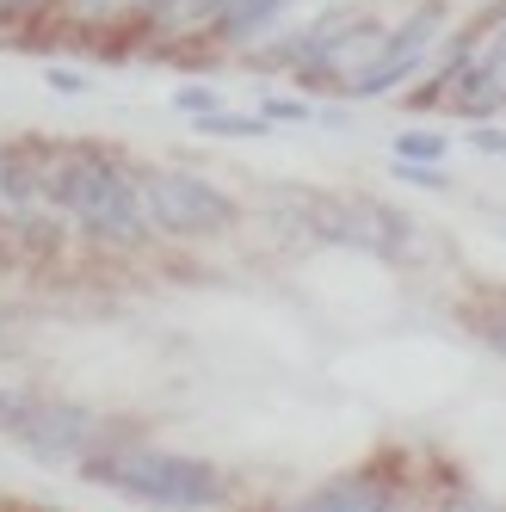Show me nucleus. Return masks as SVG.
<instances>
[{
    "mask_svg": "<svg viewBox=\"0 0 506 512\" xmlns=\"http://www.w3.org/2000/svg\"><path fill=\"white\" fill-rule=\"evenodd\" d=\"M25 414H31V395L13 389V383H0V432H19Z\"/></svg>",
    "mask_w": 506,
    "mask_h": 512,
    "instance_id": "16",
    "label": "nucleus"
},
{
    "mask_svg": "<svg viewBox=\"0 0 506 512\" xmlns=\"http://www.w3.org/2000/svg\"><path fill=\"white\" fill-rule=\"evenodd\" d=\"M463 327L476 334L488 352L506 358V290H482V297H469L463 303Z\"/></svg>",
    "mask_w": 506,
    "mask_h": 512,
    "instance_id": "9",
    "label": "nucleus"
},
{
    "mask_svg": "<svg viewBox=\"0 0 506 512\" xmlns=\"http://www.w3.org/2000/svg\"><path fill=\"white\" fill-rule=\"evenodd\" d=\"M469 142H476L482 155H506V130H488V124H476V130H469Z\"/></svg>",
    "mask_w": 506,
    "mask_h": 512,
    "instance_id": "19",
    "label": "nucleus"
},
{
    "mask_svg": "<svg viewBox=\"0 0 506 512\" xmlns=\"http://www.w3.org/2000/svg\"><path fill=\"white\" fill-rule=\"evenodd\" d=\"M44 81H50V87H56V93H68V99H81V93H87V87H93V81H87V75H75V68H50V75H44Z\"/></svg>",
    "mask_w": 506,
    "mask_h": 512,
    "instance_id": "18",
    "label": "nucleus"
},
{
    "mask_svg": "<svg viewBox=\"0 0 506 512\" xmlns=\"http://www.w3.org/2000/svg\"><path fill=\"white\" fill-rule=\"evenodd\" d=\"M216 7H223V0H161L149 19L167 25V31H186V25H198V19H216Z\"/></svg>",
    "mask_w": 506,
    "mask_h": 512,
    "instance_id": "13",
    "label": "nucleus"
},
{
    "mask_svg": "<svg viewBox=\"0 0 506 512\" xmlns=\"http://www.w3.org/2000/svg\"><path fill=\"white\" fill-rule=\"evenodd\" d=\"M439 512H500V506H494V500H482V494H451Z\"/></svg>",
    "mask_w": 506,
    "mask_h": 512,
    "instance_id": "20",
    "label": "nucleus"
},
{
    "mask_svg": "<svg viewBox=\"0 0 506 512\" xmlns=\"http://www.w3.org/2000/svg\"><path fill=\"white\" fill-rule=\"evenodd\" d=\"M278 7H284V0H223L210 25H216V38H229V44H235V38H247V31H260Z\"/></svg>",
    "mask_w": 506,
    "mask_h": 512,
    "instance_id": "11",
    "label": "nucleus"
},
{
    "mask_svg": "<svg viewBox=\"0 0 506 512\" xmlns=\"http://www.w3.org/2000/svg\"><path fill=\"white\" fill-rule=\"evenodd\" d=\"M81 469L93 482L118 488L142 506H161V512H216L229 500V475L204 463V457H179V451H87Z\"/></svg>",
    "mask_w": 506,
    "mask_h": 512,
    "instance_id": "2",
    "label": "nucleus"
},
{
    "mask_svg": "<svg viewBox=\"0 0 506 512\" xmlns=\"http://www.w3.org/2000/svg\"><path fill=\"white\" fill-rule=\"evenodd\" d=\"M260 118H266V124H303V118H309V99H278V93H272V99L260 105Z\"/></svg>",
    "mask_w": 506,
    "mask_h": 512,
    "instance_id": "17",
    "label": "nucleus"
},
{
    "mask_svg": "<svg viewBox=\"0 0 506 512\" xmlns=\"http://www.w3.org/2000/svg\"><path fill=\"white\" fill-rule=\"evenodd\" d=\"M93 432H99V420L87 408H68V401L31 395V414H25V426L13 438H19V445H31L38 457H87L93 451Z\"/></svg>",
    "mask_w": 506,
    "mask_h": 512,
    "instance_id": "6",
    "label": "nucleus"
},
{
    "mask_svg": "<svg viewBox=\"0 0 506 512\" xmlns=\"http://www.w3.org/2000/svg\"><path fill=\"white\" fill-rule=\"evenodd\" d=\"M38 179H44V198L81 223L87 235H105V241H142L149 235V216H142V192L130 186V173L99 155V149H62L50 161H38Z\"/></svg>",
    "mask_w": 506,
    "mask_h": 512,
    "instance_id": "1",
    "label": "nucleus"
},
{
    "mask_svg": "<svg viewBox=\"0 0 506 512\" xmlns=\"http://www.w3.org/2000/svg\"><path fill=\"white\" fill-rule=\"evenodd\" d=\"M0 7H25V0H0Z\"/></svg>",
    "mask_w": 506,
    "mask_h": 512,
    "instance_id": "21",
    "label": "nucleus"
},
{
    "mask_svg": "<svg viewBox=\"0 0 506 512\" xmlns=\"http://www.w3.org/2000/svg\"><path fill=\"white\" fill-rule=\"evenodd\" d=\"M192 130L198 136H229V142H266L272 136V124L260 112H229V105H216V112L192 118Z\"/></svg>",
    "mask_w": 506,
    "mask_h": 512,
    "instance_id": "10",
    "label": "nucleus"
},
{
    "mask_svg": "<svg viewBox=\"0 0 506 512\" xmlns=\"http://www.w3.org/2000/svg\"><path fill=\"white\" fill-rule=\"evenodd\" d=\"M142 216H149L155 235H173V241H198V235H223L235 223V198L216 192L210 179L186 173V167H155L142 173Z\"/></svg>",
    "mask_w": 506,
    "mask_h": 512,
    "instance_id": "3",
    "label": "nucleus"
},
{
    "mask_svg": "<svg viewBox=\"0 0 506 512\" xmlns=\"http://www.w3.org/2000/svg\"><path fill=\"white\" fill-rule=\"evenodd\" d=\"M445 25H451V13L439 7V0H432V7H420L414 19H402L389 38H377V50L365 56V68L346 81V99H383V93L402 87L408 75H420V62L439 50Z\"/></svg>",
    "mask_w": 506,
    "mask_h": 512,
    "instance_id": "4",
    "label": "nucleus"
},
{
    "mask_svg": "<svg viewBox=\"0 0 506 512\" xmlns=\"http://www.w3.org/2000/svg\"><path fill=\"white\" fill-rule=\"evenodd\" d=\"M451 136L445 130H402L395 136V161H445Z\"/></svg>",
    "mask_w": 506,
    "mask_h": 512,
    "instance_id": "12",
    "label": "nucleus"
},
{
    "mask_svg": "<svg viewBox=\"0 0 506 512\" xmlns=\"http://www.w3.org/2000/svg\"><path fill=\"white\" fill-rule=\"evenodd\" d=\"M309 204V223L321 241H340L358 253H402L408 247V216H395L383 204L365 198H303Z\"/></svg>",
    "mask_w": 506,
    "mask_h": 512,
    "instance_id": "5",
    "label": "nucleus"
},
{
    "mask_svg": "<svg viewBox=\"0 0 506 512\" xmlns=\"http://www.w3.org/2000/svg\"><path fill=\"white\" fill-rule=\"evenodd\" d=\"M451 87H457V112H469V118L500 112V105H506V25L494 31L482 50H469V56L457 62Z\"/></svg>",
    "mask_w": 506,
    "mask_h": 512,
    "instance_id": "8",
    "label": "nucleus"
},
{
    "mask_svg": "<svg viewBox=\"0 0 506 512\" xmlns=\"http://www.w3.org/2000/svg\"><path fill=\"white\" fill-rule=\"evenodd\" d=\"M389 173L402 186H426V192H451V173H439V161H389Z\"/></svg>",
    "mask_w": 506,
    "mask_h": 512,
    "instance_id": "14",
    "label": "nucleus"
},
{
    "mask_svg": "<svg viewBox=\"0 0 506 512\" xmlns=\"http://www.w3.org/2000/svg\"><path fill=\"white\" fill-rule=\"evenodd\" d=\"M402 494H395V475L389 469H352L340 482H321L315 494L291 500L284 512H395Z\"/></svg>",
    "mask_w": 506,
    "mask_h": 512,
    "instance_id": "7",
    "label": "nucleus"
},
{
    "mask_svg": "<svg viewBox=\"0 0 506 512\" xmlns=\"http://www.w3.org/2000/svg\"><path fill=\"white\" fill-rule=\"evenodd\" d=\"M216 87H204V81H186V87H173V112H186V118H204V112H216Z\"/></svg>",
    "mask_w": 506,
    "mask_h": 512,
    "instance_id": "15",
    "label": "nucleus"
}]
</instances>
